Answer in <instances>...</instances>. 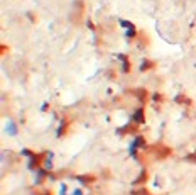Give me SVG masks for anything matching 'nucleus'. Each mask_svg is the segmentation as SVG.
Here are the masks:
<instances>
[{"label": "nucleus", "mask_w": 196, "mask_h": 195, "mask_svg": "<svg viewBox=\"0 0 196 195\" xmlns=\"http://www.w3.org/2000/svg\"><path fill=\"white\" fill-rule=\"evenodd\" d=\"M132 121L137 122V124H142V122H144V110H142V109H137L135 112H134Z\"/></svg>", "instance_id": "f257e3e1"}, {"label": "nucleus", "mask_w": 196, "mask_h": 195, "mask_svg": "<svg viewBox=\"0 0 196 195\" xmlns=\"http://www.w3.org/2000/svg\"><path fill=\"white\" fill-rule=\"evenodd\" d=\"M37 161H39V156L32 154V156H30V158H29V163H27V168H29V170H34V168H36V163H37Z\"/></svg>", "instance_id": "f03ea898"}, {"label": "nucleus", "mask_w": 196, "mask_h": 195, "mask_svg": "<svg viewBox=\"0 0 196 195\" xmlns=\"http://www.w3.org/2000/svg\"><path fill=\"white\" fill-rule=\"evenodd\" d=\"M78 182H83V183H90V182H93L95 178L93 177H90V175H81V177H76Z\"/></svg>", "instance_id": "7ed1b4c3"}, {"label": "nucleus", "mask_w": 196, "mask_h": 195, "mask_svg": "<svg viewBox=\"0 0 196 195\" xmlns=\"http://www.w3.org/2000/svg\"><path fill=\"white\" fill-rule=\"evenodd\" d=\"M7 134H10V136L17 134V127H15V124H14V122H10L9 126H7Z\"/></svg>", "instance_id": "20e7f679"}, {"label": "nucleus", "mask_w": 196, "mask_h": 195, "mask_svg": "<svg viewBox=\"0 0 196 195\" xmlns=\"http://www.w3.org/2000/svg\"><path fill=\"white\" fill-rule=\"evenodd\" d=\"M64 127H66V121H61V124H59V129H58V132H56V136H58V138H61V136H63V131H64Z\"/></svg>", "instance_id": "39448f33"}, {"label": "nucleus", "mask_w": 196, "mask_h": 195, "mask_svg": "<svg viewBox=\"0 0 196 195\" xmlns=\"http://www.w3.org/2000/svg\"><path fill=\"white\" fill-rule=\"evenodd\" d=\"M119 24H120L122 27H125V29H132V27H134V24H130V22L124 21V19H120V21H119Z\"/></svg>", "instance_id": "423d86ee"}, {"label": "nucleus", "mask_w": 196, "mask_h": 195, "mask_svg": "<svg viewBox=\"0 0 196 195\" xmlns=\"http://www.w3.org/2000/svg\"><path fill=\"white\" fill-rule=\"evenodd\" d=\"M135 34H137L135 27H132V29H127V32H125V36H127V37H134Z\"/></svg>", "instance_id": "0eeeda50"}, {"label": "nucleus", "mask_w": 196, "mask_h": 195, "mask_svg": "<svg viewBox=\"0 0 196 195\" xmlns=\"http://www.w3.org/2000/svg\"><path fill=\"white\" fill-rule=\"evenodd\" d=\"M122 63H124V65H122V73H128V68H130L128 63L127 61H122Z\"/></svg>", "instance_id": "6e6552de"}, {"label": "nucleus", "mask_w": 196, "mask_h": 195, "mask_svg": "<svg viewBox=\"0 0 196 195\" xmlns=\"http://www.w3.org/2000/svg\"><path fill=\"white\" fill-rule=\"evenodd\" d=\"M21 153H22V154H24V156H27V158H30V156H32V153H30L29 149H22Z\"/></svg>", "instance_id": "1a4fd4ad"}, {"label": "nucleus", "mask_w": 196, "mask_h": 195, "mask_svg": "<svg viewBox=\"0 0 196 195\" xmlns=\"http://www.w3.org/2000/svg\"><path fill=\"white\" fill-rule=\"evenodd\" d=\"M147 66H149V63H147V61H142V65H141V71H144V70L147 68Z\"/></svg>", "instance_id": "9d476101"}, {"label": "nucleus", "mask_w": 196, "mask_h": 195, "mask_svg": "<svg viewBox=\"0 0 196 195\" xmlns=\"http://www.w3.org/2000/svg\"><path fill=\"white\" fill-rule=\"evenodd\" d=\"M61 195H66V185L64 183L61 185Z\"/></svg>", "instance_id": "9b49d317"}, {"label": "nucleus", "mask_w": 196, "mask_h": 195, "mask_svg": "<svg viewBox=\"0 0 196 195\" xmlns=\"http://www.w3.org/2000/svg\"><path fill=\"white\" fill-rule=\"evenodd\" d=\"M46 109H47V104H46V102H44V104L41 105V110H43V112H44V110H46Z\"/></svg>", "instance_id": "f8f14e48"}, {"label": "nucleus", "mask_w": 196, "mask_h": 195, "mask_svg": "<svg viewBox=\"0 0 196 195\" xmlns=\"http://www.w3.org/2000/svg\"><path fill=\"white\" fill-rule=\"evenodd\" d=\"M73 195H83V193H81V190H74V192H73Z\"/></svg>", "instance_id": "ddd939ff"}, {"label": "nucleus", "mask_w": 196, "mask_h": 195, "mask_svg": "<svg viewBox=\"0 0 196 195\" xmlns=\"http://www.w3.org/2000/svg\"><path fill=\"white\" fill-rule=\"evenodd\" d=\"M44 195H49V193H44Z\"/></svg>", "instance_id": "4468645a"}]
</instances>
